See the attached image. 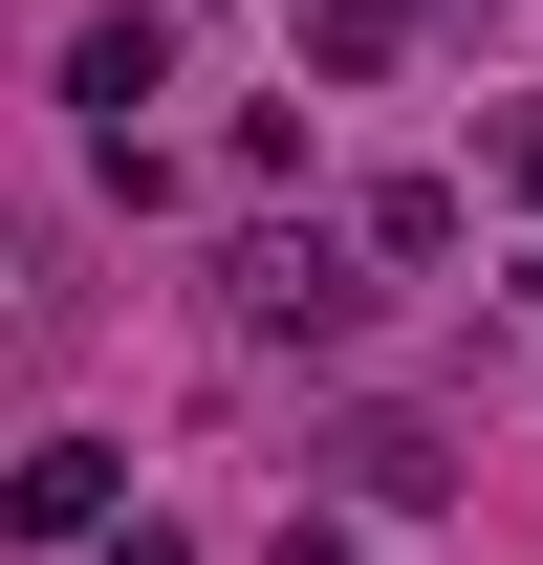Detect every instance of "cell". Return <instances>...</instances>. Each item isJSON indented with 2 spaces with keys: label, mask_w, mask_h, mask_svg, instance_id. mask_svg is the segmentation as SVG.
Listing matches in <instances>:
<instances>
[{
  "label": "cell",
  "mask_w": 543,
  "mask_h": 565,
  "mask_svg": "<svg viewBox=\"0 0 543 565\" xmlns=\"http://www.w3.org/2000/svg\"><path fill=\"white\" fill-rule=\"evenodd\" d=\"M109 500H131V457H109V435H44V457L0 479V522H22V544H109Z\"/></svg>",
  "instance_id": "cell-1"
},
{
  "label": "cell",
  "mask_w": 543,
  "mask_h": 565,
  "mask_svg": "<svg viewBox=\"0 0 543 565\" xmlns=\"http://www.w3.org/2000/svg\"><path fill=\"white\" fill-rule=\"evenodd\" d=\"M239 305H262L283 349H348V327H370V282H348L327 239H239Z\"/></svg>",
  "instance_id": "cell-2"
},
{
  "label": "cell",
  "mask_w": 543,
  "mask_h": 565,
  "mask_svg": "<svg viewBox=\"0 0 543 565\" xmlns=\"http://www.w3.org/2000/svg\"><path fill=\"white\" fill-rule=\"evenodd\" d=\"M152 87H174V22H152V0H131V22H87V44H66V109H87V131H109V152H131V109H152Z\"/></svg>",
  "instance_id": "cell-3"
},
{
  "label": "cell",
  "mask_w": 543,
  "mask_h": 565,
  "mask_svg": "<svg viewBox=\"0 0 543 565\" xmlns=\"http://www.w3.org/2000/svg\"><path fill=\"white\" fill-rule=\"evenodd\" d=\"M392 44H413V0H305V66H348V87H370Z\"/></svg>",
  "instance_id": "cell-4"
},
{
  "label": "cell",
  "mask_w": 543,
  "mask_h": 565,
  "mask_svg": "<svg viewBox=\"0 0 543 565\" xmlns=\"http://www.w3.org/2000/svg\"><path fill=\"white\" fill-rule=\"evenodd\" d=\"M87 565H196V544H174V522H109V544H87Z\"/></svg>",
  "instance_id": "cell-5"
},
{
  "label": "cell",
  "mask_w": 543,
  "mask_h": 565,
  "mask_svg": "<svg viewBox=\"0 0 543 565\" xmlns=\"http://www.w3.org/2000/svg\"><path fill=\"white\" fill-rule=\"evenodd\" d=\"M500 174H522V196H543V109H522V131H500Z\"/></svg>",
  "instance_id": "cell-6"
},
{
  "label": "cell",
  "mask_w": 543,
  "mask_h": 565,
  "mask_svg": "<svg viewBox=\"0 0 543 565\" xmlns=\"http://www.w3.org/2000/svg\"><path fill=\"white\" fill-rule=\"evenodd\" d=\"M522 305H543V239H522Z\"/></svg>",
  "instance_id": "cell-7"
}]
</instances>
